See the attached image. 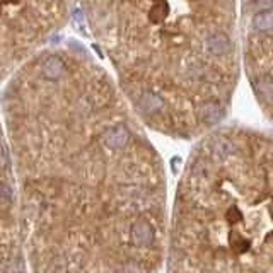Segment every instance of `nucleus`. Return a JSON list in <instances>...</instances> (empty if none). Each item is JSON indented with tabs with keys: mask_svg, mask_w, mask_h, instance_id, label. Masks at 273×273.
<instances>
[{
	"mask_svg": "<svg viewBox=\"0 0 273 273\" xmlns=\"http://www.w3.org/2000/svg\"><path fill=\"white\" fill-rule=\"evenodd\" d=\"M29 273H157L162 159L82 43H48L0 92Z\"/></svg>",
	"mask_w": 273,
	"mask_h": 273,
	"instance_id": "nucleus-1",
	"label": "nucleus"
},
{
	"mask_svg": "<svg viewBox=\"0 0 273 273\" xmlns=\"http://www.w3.org/2000/svg\"><path fill=\"white\" fill-rule=\"evenodd\" d=\"M234 2L80 5L116 86L142 125L172 138L222 123L239 79Z\"/></svg>",
	"mask_w": 273,
	"mask_h": 273,
	"instance_id": "nucleus-2",
	"label": "nucleus"
},
{
	"mask_svg": "<svg viewBox=\"0 0 273 273\" xmlns=\"http://www.w3.org/2000/svg\"><path fill=\"white\" fill-rule=\"evenodd\" d=\"M244 62L256 101L273 122V27L263 33L248 31Z\"/></svg>",
	"mask_w": 273,
	"mask_h": 273,
	"instance_id": "nucleus-5",
	"label": "nucleus"
},
{
	"mask_svg": "<svg viewBox=\"0 0 273 273\" xmlns=\"http://www.w3.org/2000/svg\"><path fill=\"white\" fill-rule=\"evenodd\" d=\"M167 273H273V138L219 127L198 140L174 195Z\"/></svg>",
	"mask_w": 273,
	"mask_h": 273,
	"instance_id": "nucleus-3",
	"label": "nucleus"
},
{
	"mask_svg": "<svg viewBox=\"0 0 273 273\" xmlns=\"http://www.w3.org/2000/svg\"><path fill=\"white\" fill-rule=\"evenodd\" d=\"M46 41L45 27L22 3H0V86ZM0 273H29L19 226L17 190L0 120Z\"/></svg>",
	"mask_w": 273,
	"mask_h": 273,
	"instance_id": "nucleus-4",
	"label": "nucleus"
}]
</instances>
